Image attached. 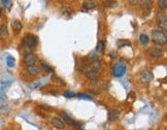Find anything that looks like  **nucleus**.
Listing matches in <instances>:
<instances>
[{"mask_svg":"<svg viewBox=\"0 0 167 130\" xmlns=\"http://www.w3.org/2000/svg\"><path fill=\"white\" fill-rule=\"evenodd\" d=\"M152 39L157 46H165L167 42V35L165 30H153L152 32Z\"/></svg>","mask_w":167,"mask_h":130,"instance_id":"f257e3e1","label":"nucleus"},{"mask_svg":"<svg viewBox=\"0 0 167 130\" xmlns=\"http://www.w3.org/2000/svg\"><path fill=\"white\" fill-rule=\"evenodd\" d=\"M8 37V29H7L6 24H3L0 27V38L6 39Z\"/></svg>","mask_w":167,"mask_h":130,"instance_id":"f3484780","label":"nucleus"},{"mask_svg":"<svg viewBox=\"0 0 167 130\" xmlns=\"http://www.w3.org/2000/svg\"><path fill=\"white\" fill-rule=\"evenodd\" d=\"M126 70H127L126 64L123 63V62H121V61H119L114 65L113 74H114V76H116V77H121L126 73Z\"/></svg>","mask_w":167,"mask_h":130,"instance_id":"7ed1b4c3","label":"nucleus"},{"mask_svg":"<svg viewBox=\"0 0 167 130\" xmlns=\"http://www.w3.org/2000/svg\"><path fill=\"white\" fill-rule=\"evenodd\" d=\"M139 42H140L143 46H146V44L149 42V38L146 34H140L139 36Z\"/></svg>","mask_w":167,"mask_h":130,"instance_id":"412c9836","label":"nucleus"},{"mask_svg":"<svg viewBox=\"0 0 167 130\" xmlns=\"http://www.w3.org/2000/svg\"><path fill=\"white\" fill-rule=\"evenodd\" d=\"M157 24L158 26L160 27L162 30H166L167 28V18H166V15L162 11H159L157 14Z\"/></svg>","mask_w":167,"mask_h":130,"instance_id":"20e7f679","label":"nucleus"},{"mask_svg":"<svg viewBox=\"0 0 167 130\" xmlns=\"http://www.w3.org/2000/svg\"><path fill=\"white\" fill-rule=\"evenodd\" d=\"M86 76H87V79L90 80V81H97V80H99V77H100V73H99V71L96 70V69H91V70L87 71Z\"/></svg>","mask_w":167,"mask_h":130,"instance_id":"9d476101","label":"nucleus"},{"mask_svg":"<svg viewBox=\"0 0 167 130\" xmlns=\"http://www.w3.org/2000/svg\"><path fill=\"white\" fill-rule=\"evenodd\" d=\"M120 116H121V112H120L119 109H111L109 112H108V120L109 121L114 122L120 118Z\"/></svg>","mask_w":167,"mask_h":130,"instance_id":"f8f14e48","label":"nucleus"},{"mask_svg":"<svg viewBox=\"0 0 167 130\" xmlns=\"http://www.w3.org/2000/svg\"><path fill=\"white\" fill-rule=\"evenodd\" d=\"M61 116H62V120H63L64 123H66L67 125H69V126H73L75 129H79V127H81V124L78 123V122H75L73 119L71 118L69 115H67L66 112H61Z\"/></svg>","mask_w":167,"mask_h":130,"instance_id":"39448f33","label":"nucleus"},{"mask_svg":"<svg viewBox=\"0 0 167 130\" xmlns=\"http://www.w3.org/2000/svg\"><path fill=\"white\" fill-rule=\"evenodd\" d=\"M63 95L66 97V98H71V97L75 96V93H74V92H71V91H65L63 93Z\"/></svg>","mask_w":167,"mask_h":130,"instance_id":"393cba45","label":"nucleus"},{"mask_svg":"<svg viewBox=\"0 0 167 130\" xmlns=\"http://www.w3.org/2000/svg\"><path fill=\"white\" fill-rule=\"evenodd\" d=\"M8 2H9V0H1V4L3 6H6L7 4H8Z\"/></svg>","mask_w":167,"mask_h":130,"instance_id":"c85d7f7f","label":"nucleus"},{"mask_svg":"<svg viewBox=\"0 0 167 130\" xmlns=\"http://www.w3.org/2000/svg\"><path fill=\"white\" fill-rule=\"evenodd\" d=\"M95 6H96V4L93 0H85L84 3H83V7H84V9H86V11L94 9L95 8Z\"/></svg>","mask_w":167,"mask_h":130,"instance_id":"4468645a","label":"nucleus"},{"mask_svg":"<svg viewBox=\"0 0 167 130\" xmlns=\"http://www.w3.org/2000/svg\"><path fill=\"white\" fill-rule=\"evenodd\" d=\"M40 66H41V68L47 72V73H51V72H54V68H52V67L50 66L48 63H46V62L42 61L40 63Z\"/></svg>","mask_w":167,"mask_h":130,"instance_id":"aec40b11","label":"nucleus"},{"mask_svg":"<svg viewBox=\"0 0 167 130\" xmlns=\"http://www.w3.org/2000/svg\"><path fill=\"white\" fill-rule=\"evenodd\" d=\"M38 44V37L35 36V35H26L22 39V44L26 47V49H33Z\"/></svg>","mask_w":167,"mask_h":130,"instance_id":"f03ea898","label":"nucleus"},{"mask_svg":"<svg viewBox=\"0 0 167 130\" xmlns=\"http://www.w3.org/2000/svg\"><path fill=\"white\" fill-rule=\"evenodd\" d=\"M27 73L30 76H36L39 73V68L36 65H31V66H27Z\"/></svg>","mask_w":167,"mask_h":130,"instance_id":"ddd939ff","label":"nucleus"},{"mask_svg":"<svg viewBox=\"0 0 167 130\" xmlns=\"http://www.w3.org/2000/svg\"><path fill=\"white\" fill-rule=\"evenodd\" d=\"M62 12H63V15H67V16H70L71 11H69V8H67V7H64L63 9H62Z\"/></svg>","mask_w":167,"mask_h":130,"instance_id":"cd10ccee","label":"nucleus"},{"mask_svg":"<svg viewBox=\"0 0 167 130\" xmlns=\"http://www.w3.org/2000/svg\"><path fill=\"white\" fill-rule=\"evenodd\" d=\"M128 1H129V3L132 4V5H135V4H137L138 0H128Z\"/></svg>","mask_w":167,"mask_h":130,"instance_id":"c756f323","label":"nucleus"},{"mask_svg":"<svg viewBox=\"0 0 167 130\" xmlns=\"http://www.w3.org/2000/svg\"><path fill=\"white\" fill-rule=\"evenodd\" d=\"M130 47L131 46V42L129 41H127V39H119L118 41H117V47Z\"/></svg>","mask_w":167,"mask_h":130,"instance_id":"6ab92c4d","label":"nucleus"},{"mask_svg":"<svg viewBox=\"0 0 167 130\" xmlns=\"http://www.w3.org/2000/svg\"><path fill=\"white\" fill-rule=\"evenodd\" d=\"M158 5H159V8L162 9V11L166 9V7H167L166 0H158Z\"/></svg>","mask_w":167,"mask_h":130,"instance_id":"b1692460","label":"nucleus"},{"mask_svg":"<svg viewBox=\"0 0 167 130\" xmlns=\"http://www.w3.org/2000/svg\"><path fill=\"white\" fill-rule=\"evenodd\" d=\"M90 66L92 67V69H96V70H98V69L101 68L102 62L99 59H94L93 61L91 62V65H90Z\"/></svg>","mask_w":167,"mask_h":130,"instance_id":"a211bd4d","label":"nucleus"},{"mask_svg":"<svg viewBox=\"0 0 167 130\" xmlns=\"http://www.w3.org/2000/svg\"><path fill=\"white\" fill-rule=\"evenodd\" d=\"M1 15H2V9L0 8V17H1Z\"/></svg>","mask_w":167,"mask_h":130,"instance_id":"7c9ffc66","label":"nucleus"},{"mask_svg":"<svg viewBox=\"0 0 167 130\" xmlns=\"http://www.w3.org/2000/svg\"><path fill=\"white\" fill-rule=\"evenodd\" d=\"M36 55L34 53H31V52H29V53L25 54L24 56V63L26 64V66H31V65H35L36 63Z\"/></svg>","mask_w":167,"mask_h":130,"instance_id":"423d86ee","label":"nucleus"},{"mask_svg":"<svg viewBox=\"0 0 167 130\" xmlns=\"http://www.w3.org/2000/svg\"><path fill=\"white\" fill-rule=\"evenodd\" d=\"M102 4L105 8H114V7L118 6L117 0H104Z\"/></svg>","mask_w":167,"mask_h":130,"instance_id":"2eb2a0df","label":"nucleus"},{"mask_svg":"<svg viewBox=\"0 0 167 130\" xmlns=\"http://www.w3.org/2000/svg\"><path fill=\"white\" fill-rule=\"evenodd\" d=\"M11 26H12V29H14V31L16 32V33H19V32L22 30V28H23V24H22V22L19 21V20H14V21L12 22Z\"/></svg>","mask_w":167,"mask_h":130,"instance_id":"dca6fc26","label":"nucleus"},{"mask_svg":"<svg viewBox=\"0 0 167 130\" xmlns=\"http://www.w3.org/2000/svg\"><path fill=\"white\" fill-rule=\"evenodd\" d=\"M51 124H52V126L56 129L62 130V129L65 128V123L63 122V120H62L61 118H58V117H54V118H52Z\"/></svg>","mask_w":167,"mask_h":130,"instance_id":"6e6552de","label":"nucleus"},{"mask_svg":"<svg viewBox=\"0 0 167 130\" xmlns=\"http://www.w3.org/2000/svg\"><path fill=\"white\" fill-rule=\"evenodd\" d=\"M5 101H6V96H5V94L0 93V104L4 103Z\"/></svg>","mask_w":167,"mask_h":130,"instance_id":"bb28decb","label":"nucleus"},{"mask_svg":"<svg viewBox=\"0 0 167 130\" xmlns=\"http://www.w3.org/2000/svg\"><path fill=\"white\" fill-rule=\"evenodd\" d=\"M139 4L141 8L146 11V14H149L153 7V0H139Z\"/></svg>","mask_w":167,"mask_h":130,"instance_id":"1a4fd4ad","label":"nucleus"},{"mask_svg":"<svg viewBox=\"0 0 167 130\" xmlns=\"http://www.w3.org/2000/svg\"><path fill=\"white\" fill-rule=\"evenodd\" d=\"M140 79L143 83H149L154 80V74L152 71L149 70H144L140 76Z\"/></svg>","mask_w":167,"mask_h":130,"instance_id":"9b49d317","label":"nucleus"},{"mask_svg":"<svg viewBox=\"0 0 167 130\" xmlns=\"http://www.w3.org/2000/svg\"><path fill=\"white\" fill-rule=\"evenodd\" d=\"M148 54L149 57H152V58H161V57L163 56L164 52H163V50L158 49V47H149L148 50Z\"/></svg>","mask_w":167,"mask_h":130,"instance_id":"0eeeda50","label":"nucleus"},{"mask_svg":"<svg viewBox=\"0 0 167 130\" xmlns=\"http://www.w3.org/2000/svg\"><path fill=\"white\" fill-rule=\"evenodd\" d=\"M6 64H7V66H8V67L12 68V67L14 66V64H16V60H14V57L7 56V58H6Z\"/></svg>","mask_w":167,"mask_h":130,"instance_id":"4be33fe9","label":"nucleus"},{"mask_svg":"<svg viewBox=\"0 0 167 130\" xmlns=\"http://www.w3.org/2000/svg\"><path fill=\"white\" fill-rule=\"evenodd\" d=\"M78 98L79 99H84V100H92V96H90V95L86 94V93H79L78 94Z\"/></svg>","mask_w":167,"mask_h":130,"instance_id":"5701e85b","label":"nucleus"},{"mask_svg":"<svg viewBox=\"0 0 167 130\" xmlns=\"http://www.w3.org/2000/svg\"><path fill=\"white\" fill-rule=\"evenodd\" d=\"M103 49H104V42L101 41H98V44H97V47H96V50L98 52H101Z\"/></svg>","mask_w":167,"mask_h":130,"instance_id":"a878e982","label":"nucleus"}]
</instances>
